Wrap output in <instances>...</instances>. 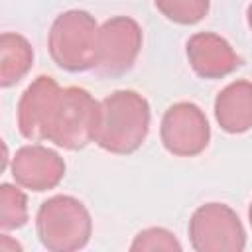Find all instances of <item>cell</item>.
Masks as SVG:
<instances>
[{
  "mask_svg": "<svg viewBox=\"0 0 252 252\" xmlns=\"http://www.w3.org/2000/svg\"><path fill=\"white\" fill-rule=\"evenodd\" d=\"M152 110L146 96L120 89L100 100V118L94 142L108 154H134L148 138Z\"/></svg>",
  "mask_w": 252,
  "mask_h": 252,
  "instance_id": "6da1fadb",
  "label": "cell"
},
{
  "mask_svg": "<svg viewBox=\"0 0 252 252\" xmlns=\"http://www.w3.org/2000/svg\"><path fill=\"white\" fill-rule=\"evenodd\" d=\"M100 100L83 87H61L47 122L45 140L57 148L77 152L94 142Z\"/></svg>",
  "mask_w": 252,
  "mask_h": 252,
  "instance_id": "7a4b0ae2",
  "label": "cell"
},
{
  "mask_svg": "<svg viewBox=\"0 0 252 252\" xmlns=\"http://www.w3.org/2000/svg\"><path fill=\"white\" fill-rule=\"evenodd\" d=\"M35 232L49 252H75L89 244L93 219L83 201L73 195H53L35 213Z\"/></svg>",
  "mask_w": 252,
  "mask_h": 252,
  "instance_id": "3957f363",
  "label": "cell"
},
{
  "mask_svg": "<svg viewBox=\"0 0 252 252\" xmlns=\"http://www.w3.org/2000/svg\"><path fill=\"white\" fill-rule=\"evenodd\" d=\"M98 24L87 10L61 12L47 33V49L53 63L67 73L94 69Z\"/></svg>",
  "mask_w": 252,
  "mask_h": 252,
  "instance_id": "277c9868",
  "label": "cell"
},
{
  "mask_svg": "<svg viewBox=\"0 0 252 252\" xmlns=\"http://www.w3.org/2000/svg\"><path fill=\"white\" fill-rule=\"evenodd\" d=\"M189 242L197 252H242L246 230L240 217L226 203H205L189 219Z\"/></svg>",
  "mask_w": 252,
  "mask_h": 252,
  "instance_id": "5b68a950",
  "label": "cell"
},
{
  "mask_svg": "<svg viewBox=\"0 0 252 252\" xmlns=\"http://www.w3.org/2000/svg\"><path fill=\"white\" fill-rule=\"evenodd\" d=\"M144 43L142 26L130 16L108 18L98 28L94 71L102 77H120L128 73Z\"/></svg>",
  "mask_w": 252,
  "mask_h": 252,
  "instance_id": "8992f818",
  "label": "cell"
},
{
  "mask_svg": "<svg viewBox=\"0 0 252 252\" xmlns=\"http://www.w3.org/2000/svg\"><path fill=\"white\" fill-rule=\"evenodd\" d=\"M159 138L163 148L177 158H195L203 154L211 142V126L203 108L195 102L181 100L161 116Z\"/></svg>",
  "mask_w": 252,
  "mask_h": 252,
  "instance_id": "52a82bcc",
  "label": "cell"
},
{
  "mask_svg": "<svg viewBox=\"0 0 252 252\" xmlns=\"http://www.w3.org/2000/svg\"><path fill=\"white\" fill-rule=\"evenodd\" d=\"M65 159L41 144H26L16 150L10 163L14 181L33 193L55 189L65 177Z\"/></svg>",
  "mask_w": 252,
  "mask_h": 252,
  "instance_id": "ba28073f",
  "label": "cell"
},
{
  "mask_svg": "<svg viewBox=\"0 0 252 252\" xmlns=\"http://www.w3.org/2000/svg\"><path fill=\"white\" fill-rule=\"evenodd\" d=\"M185 53L193 73L201 79H222L242 65L234 47L215 32L193 33L187 39Z\"/></svg>",
  "mask_w": 252,
  "mask_h": 252,
  "instance_id": "9c48e42d",
  "label": "cell"
},
{
  "mask_svg": "<svg viewBox=\"0 0 252 252\" xmlns=\"http://www.w3.org/2000/svg\"><path fill=\"white\" fill-rule=\"evenodd\" d=\"M59 83L49 75L35 77L18 100V132L30 142H43L49 114L59 94Z\"/></svg>",
  "mask_w": 252,
  "mask_h": 252,
  "instance_id": "30bf717a",
  "label": "cell"
},
{
  "mask_svg": "<svg viewBox=\"0 0 252 252\" xmlns=\"http://www.w3.org/2000/svg\"><path fill=\"white\" fill-rule=\"evenodd\" d=\"M215 120L226 134H244L252 128V81L236 79L219 91Z\"/></svg>",
  "mask_w": 252,
  "mask_h": 252,
  "instance_id": "8fae6325",
  "label": "cell"
},
{
  "mask_svg": "<svg viewBox=\"0 0 252 252\" xmlns=\"http://www.w3.org/2000/svg\"><path fill=\"white\" fill-rule=\"evenodd\" d=\"M33 67L32 43L16 32L0 35V87L10 89L18 85Z\"/></svg>",
  "mask_w": 252,
  "mask_h": 252,
  "instance_id": "7c38bea8",
  "label": "cell"
},
{
  "mask_svg": "<svg viewBox=\"0 0 252 252\" xmlns=\"http://www.w3.org/2000/svg\"><path fill=\"white\" fill-rule=\"evenodd\" d=\"M18 183H2L0 185V228L2 232L22 228L28 219V195L22 191Z\"/></svg>",
  "mask_w": 252,
  "mask_h": 252,
  "instance_id": "4fadbf2b",
  "label": "cell"
},
{
  "mask_svg": "<svg viewBox=\"0 0 252 252\" xmlns=\"http://www.w3.org/2000/svg\"><path fill=\"white\" fill-rule=\"evenodd\" d=\"M158 12L179 26H195L205 20L211 0H154Z\"/></svg>",
  "mask_w": 252,
  "mask_h": 252,
  "instance_id": "5bb4252c",
  "label": "cell"
},
{
  "mask_svg": "<svg viewBox=\"0 0 252 252\" xmlns=\"http://www.w3.org/2000/svg\"><path fill=\"white\" fill-rule=\"evenodd\" d=\"M130 250L132 252H146V250H175L179 252L181 250V242L177 240V236L163 228V226H150V228H144L140 230L132 244H130Z\"/></svg>",
  "mask_w": 252,
  "mask_h": 252,
  "instance_id": "9a60e30c",
  "label": "cell"
},
{
  "mask_svg": "<svg viewBox=\"0 0 252 252\" xmlns=\"http://www.w3.org/2000/svg\"><path fill=\"white\" fill-rule=\"evenodd\" d=\"M246 22H248V28H250V32H252V4H250L248 10H246Z\"/></svg>",
  "mask_w": 252,
  "mask_h": 252,
  "instance_id": "2e32d148",
  "label": "cell"
},
{
  "mask_svg": "<svg viewBox=\"0 0 252 252\" xmlns=\"http://www.w3.org/2000/svg\"><path fill=\"white\" fill-rule=\"evenodd\" d=\"M248 220H250V226H252V203H250V207H248Z\"/></svg>",
  "mask_w": 252,
  "mask_h": 252,
  "instance_id": "e0dca14e",
  "label": "cell"
}]
</instances>
